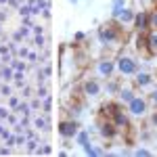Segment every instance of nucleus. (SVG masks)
Masks as SVG:
<instances>
[{
	"mask_svg": "<svg viewBox=\"0 0 157 157\" xmlns=\"http://www.w3.org/2000/svg\"><path fill=\"white\" fill-rule=\"evenodd\" d=\"M121 25L117 21H113V23H107L103 25V27H98V42L101 44H105V46H111V44H117L121 40Z\"/></svg>",
	"mask_w": 157,
	"mask_h": 157,
	"instance_id": "obj_1",
	"label": "nucleus"
},
{
	"mask_svg": "<svg viewBox=\"0 0 157 157\" xmlns=\"http://www.w3.org/2000/svg\"><path fill=\"white\" fill-rule=\"evenodd\" d=\"M115 71L120 73V75H134V73L138 71V61L134 59L132 55L121 52L120 57L115 59Z\"/></svg>",
	"mask_w": 157,
	"mask_h": 157,
	"instance_id": "obj_2",
	"label": "nucleus"
},
{
	"mask_svg": "<svg viewBox=\"0 0 157 157\" xmlns=\"http://www.w3.org/2000/svg\"><path fill=\"white\" fill-rule=\"evenodd\" d=\"M126 109H128V113H130L132 117H145L147 111H149V101L136 94V97L126 105Z\"/></svg>",
	"mask_w": 157,
	"mask_h": 157,
	"instance_id": "obj_3",
	"label": "nucleus"
},
{
	"mask_svg": "<svg viewBox=\"0 0 157 157\" xmlns=\"http://www.w3.org/2000/svg\"><path fill=\"white\" fill-rule=\"evenodd\" d=\"M111 17H113V21H117V23L124 27V25L134 23L136 13H134L132 9H128V6H121V9H113V11H111Z\"/></svg>",
	"mask_w": 157,
	"mask_h": 157,
	"instance_id": "obj_4",
	"label": "nucleus"
},
{
	"mask_svg": "<svg viewBox=\"0 0 157 157\" xmlns=\"http://www.w3.org/2000/svg\"><path fill=\"white\" fill-rule=\"evenodd\" d=\"M57 132L63 136V138H75V134L80 132V126L75 120H63L57 128Z\"/></svg>",
	"mask_w": 157,
	"mask_h": 157,
	"instance_id": "obj_5",
	"label": "nucleus"
},
{
	"mask_svg": "<svg viewBox=\"0 0 157 157\" xmlns=\"http://www.w3.org/2000/svg\"><path fill=\"white\" fill-rule=\"evenodd\" d=\"M109 120L113 121V124H115V126H117V128H120V130H128V128H130V120H128V111H124V107H117L115 109V111H113V113H111V115H109Z\"/></svg>",
	"mask_w": 157,
	"mask_h": 157,
	"instance_id": "obj_6",
	"label": "nucleus"
},
{
	"mask_svg": "<svg viewBox=\"0 0 157 157\" xmlns=\"http://www.w3.org/2000/svg\"><path fill=\"white\" fill-rule=\"evenodd\" d=\"M98 132H101V136L103 138H107V140H113L117 134H120V128L113 124V121L109 120H101V124H98Z\"/></svg>",
	"mask_w": 157,
	"mask_h": 157,
	"instance_id": "obj_7",
	"label": "nucleus"
},
{
	"mask_svg": "<svg viewBox=\"0 0 157 157\" xmlns=\"http://www.w3.org/2000/svg\"><path fill=\"white\" fill-rule=\"evenodd\" d=\"M149 11H138L136 13V17H134V27H136V32H140V34H147L149 29H151V21H149Z\"/></svg>",
	"mask_w": 157,
	"mask_h": 157,
	"instance_id": "obj_8",
	"label": "nucleus"
},
{
	"mask_svg": "<svg viewBox=\"0 0 157 157\" xmlns=\"http://www.w3.org/2000/svg\"><path fill=\"white\" fill-rule=\"evenodd\" d=\"M115 71V61L113 59H101L97 63V73L101 75V78H111V73Z\"/></svg>",
	"mask_w": 157,
	"mask_h": 157,
	"instance_id": "obj_9",
	"label": "nucleus"
},
{
	"mask_svg": "<svg viewBox=\"0 0 157 157\" xmlns=\"http://www.w3.org/2000/svg\"><path fill=\"white\" fill-rule=\"evenodd\" d=\"M82 92H84L86 97L94 98L101 94V84H98V80H94V78H88L84 84H82Z\"/></svg>",
	"mask_w": 157,
	"mask_h": 157,
	"instance_id": "obj_10",
	"label": "nucleus"
},
{
	"mask_svg": "<svg viewBox=\"0 0 157 157\" xmlns=\"http://www.w3.org/2000/svg\"><path fill=\"white\" fill-rule=\"evenodd\" d=\"M145 40H147V55L157 57V29H149L145 34Z\"/></svg>",
	"mask_w": 157,
	"mask_h": 157,
	"instance_id": "obj_11",
	"label": "nucleus"
},
{
	"mask_svg": "<svg viewBox=\"0 0 157 157\" xmlns=\"http://www.w3.org/2000/svg\"><path fill=\"white\" fill-rule=\"evenodd\" d=\"M134 86H138V88L153 86V75L147 73V71H136V73H134Z\"/></svg>",
	"mask_w": 157,
	"mask_h": 157,
	"instance_id": "obj_12",
	"label": "nucleus"
},
{
	"mask_svg": "<svg viewBox=\"0 0 157 157\" xmlns=\"http://www.w3.org/2000/svg\"><path fill=\"white\" fill-rule=\"evenodd\" d=\"M117 97H120V103H121V105H128V103H130V101L136 97V92H134L130 86H126V88L121 86L120 90H117Z\"/></svg>",
	"mask_w": 157,
	"mask_h": 157,
	"instance_id": "obj_13",
	"label": "nucleus"
},
{
	"mask_svg": "<svg viewBox=\"0 0 157 157\" xmlns=\"http://www.w3.org/2000/svg\"><path fill=\"white\" fill-rule=\"evenodd\" d=\"M75 140H78L80 145L84 147V145H88V143H90V136H88V132H86V130H82V132L75 134Z\"/></svg>",
	"mask_w": 157,
	"mask_h": 157,
	"instance_id": "obj_14",
	"label": "nucleus"
},
{
	"mask_svg": "<svg viewBox=\"0 0 157 157\" xmlns=\"http://www.w3.org/2000/svg\"><path fill=\"white\" fill-rule=\"evenodd\" d=\"M0 75H2L6 82H9V80H13V78H15V73H13V67H4V69L0 71Z\"/></svg>",
	"mask_w": 157,
	"mask_h": 157,
	"instance_id": "obj_15",
	"label": "nucleus"
},
{
	"mask_svg": "<svg viewBox=\"0 0 157 157\" xmlns=\"http://www.w3.org/2000/svg\"><path fill=\"white\" fill-rule=\"evenodd\" d=\"M84 153H86V155H101V151H98V149H94L90 143H88V145H84Z\"/></svg>",
	"mask_w": 157,
	"mask_h": 157,
	"instance_id": "obj_16",
	"label": "nucleus"
},
{
	"mask_svg": "<svg viewBox=\"0 0 157 157\" xmlns=\"http://www.w3.org/2000/svg\"><path fill=\"white\" fill-rule=\"evenodd\" d=\"M19 13H21V17L34 15V6H27V4H23V6H19Z\"/></svg>",
	"mask_w": 157,
	"mask_h": 157,
	"instance_id": "obj_17",
	"label": "nucleus"
},
{
	"mask_svg": "<svg viewBox=\"0 0 157 157\" xmlns=\"http://www.w3.org/2000/svg\"><path fill=\"white\" fill-rule=\"evenodd\" d=\"M134 155H136V157H149V155H151V151L145 149V147H138V149L134 151Z\"/></svg>",
	"mask_w": 157,
	"mask_h": 157,
	"instance_id": "obj_18",
	"label": "nucleus"
},
{
	"mask_svg": "<svg viewBox=\"0 0 157 157\" xmlns=\"http://www.w3.org/2000/svg\"><path fill=\"white\" fill-rule=\"evenodd\" d=\"M29 105H27V103H19V105H17V111H19V113H21V115H27V113H29Z\"/></svg>",
	"mask_w": 157,
	"mask_h": 157,
	"instance_id": "obj_19",
	"label": "nucleus"
},
{
	"mask_svg": "<svg viewBox=\"0 0 157 157\" xmlns=\"http://www.w3.org/2000/svg\"><path fill=\"white\" fill-rule=\"evenodd\" d=\"M149 21H151V29H157V9H155V11H151Z\"/></svg>",
	"mask_w": 157,
	"mask_h": 157,
	"instance_id": "obj_20",
	"label": "nucleus"
},
{
	"mask_svg": "<svg viewBox=\"0 0 157 157\" xmlns=\"http://www.w3.org/2000/svg\"><path fill=\"white\" fill-rule=\"evenodd\" d=\"M34 124H36V128H38V130H48V124H46V120H40V117H38V120L34 121Z\"/></svg>",
	"mask_w": 157,
	"mask_h": 157,
	"instance_id": "obj_21",
	"label": "nucleus"
},
{
	"mask_svg": "<svg viewBox=\"0 0 157 157\" xmlns=\"http://www.w3.org/2000/svg\"><path fill=\"white\" fill-rule=\"evenodd\" d=\"M149 101H151V103H153V105L157 107V86L153 88V90H151V94H149Z\"/></svg>",
	"mask_w": 157,
	"mask_h": 157,
	"instance_id": "obj_22",
	"label": "nucleus"
},
{
	"mask_svg": "<svg viewBox=\"0 0 157 157\" xmlns=\"http://www.w3.org/2000/svg\"><path fill=\"white\" fill-rule=\"evenodd\" d=\"M13 69H15V71H25V63H21V61L13 63Z\"/></svg>",
	"mask_w": 157,
	"mask_h": 157,
	"instance_id": "obj_23",
	"label": "nucleus"
},
{
	"mask_svg": "<svg viewBox=\"0 0 157 157\" xmlns=\"http://www.w3.org/2000/svg\"><path fill=\"white\" fill-rule=\"evenodd\" d=\"M121 6H126V0H113L111 4V9H121Z\"/></svg>",
	"mask_w": 157,
	"mask_h": 157,
	"instance_id": "obj_24",
	"label": "nucleus"
},
{
	"mask_svg": "<svg viewBox=\"0 0 157 157\" xmlns=\"http://www.w3.org/2000/svg\"><path fill=\"white\" fill-rule=\"evenodd\" d=\"M27 151H29V153H32V151H38V143L36 140H29V143H27Z\"/></svg>",
	"mask_w": 157,
	"mask_h": 157,
	"instance_id": "obj_25",
	"label": "nucleus"
},
{
	"mask_svg": "<svg viewBox=\"0 0 157 157\" xmlns=\"http://www.w3.org/2000/svg\"><path fill=\"white\" fill-rule=\"evenodd\" d=\"M0 94H2V97H11V88H9V86H2Z\"/></svg>",
	"mask_w": 157,
	"mask_h": 157,
	"instance_id": "obj_26",
	"label": "nucleus"
},
{
	"mask_svg": "<svg viewBox=\"0 0 157 157\" xmlns=\"http://www.w3.org/2000/svg\"><path fill=\"white\" fill-rule=\"evenodd\" d=\"M9 105H11V107H17V105H19V98H17V97H11V98H9Z\"/></svg>",
	"mask_w": 157,
	"mask_h": 157,
	"instance_id": "obj_27",
	"label": "nucleus"
},
{
	"mask_svg": "<svg viewBox=\"0 0 157 157\" xmlns=\"http://www.w3.org/2000/svg\"><path fill=\"white\" fill-rule=\"evenodd\" d=\"M50 107H52V103H50V98H46V103H44V113H50Z\"/></svg>",
	"mask_w": 157,
	"mask_h": 157,
	"instance_id": "obj_28",
	"label": "nucleus"
},
{
	"mask_svg": "<svg viewBox=\"0 0 157 157\" xmlns=\"http://www.w3.org/2000/svg\"><path fill=\"white\" fill-rule=\"evenodd\" d=\"M36 44H38V46H42V44H44V38L40 36V34L36 36Z\"/></svg>",
	"mask_w": 157,
	"mask_h": 157,
	"instance_id": "obj_29",
	"label": "nucleus"
},
{
	"mask_svg": "<svg viewBox=\"0 0 157 157\" xmlns=\"http://www.w3.org/2000/svg\"><path fill=\"white\" fill-rule=\"evenodd\" d=\"M73 38H75V40H78V42H80V40H84V34H82V32H78V34H75V36H73Z\"/></svg>",
	"mask_w": 157,
	"mask_h": 157,
	"instance_id": "obj_30",
	"label": "nucleus"
},
{
	"mask_svg": "<svg viewBox=\"0 0 157 157\" xmlns=\"http://www.w3.org/2000/svg\"><path fill=\"white\" fill-rule=\"evenodd\" d=\"M151 124H153V126H157V111L151 115Z\"/></svg>",
	"mask_w": 157,
	"mask_h": 157,
	"instance_id": "obj_31",
	"label": "nucleus"
},
{
	"mask_svg": "<svg viewBox=\"0 0 157 157\" xmlns=\"http://www.w3.org/2000/svg\"><path fill=\"white\" fill-rule=\"evenodd\" d=\"M0 117H9V111L6 109H0Z\"/></svg>",
	"mask_w": 157,
	"mask_h": 157,
	"instance_id": "obj_32",
	"label": "nucleus"
},
{
	"mask_svg": "<svg viewBox=\"0 0 157 157\" xmlns=\"http://www.w3.org/2000/svg\"><path fill=\"white\" fill-rule=\"evenodd\" d=\"M9 4H11V6H17V0H9Z\"/></svg>",
	"mask_w": 157,
	"mask_h": 157,
	"instance_id": "obj_33",
	"label": "nucleus"
},
{
	"mask_svg": "<svg viewBox=\"0 0 157 157\" xmlns=\"http://www.w3.org/2000/svg\"><path fill=\"white\" fill-rule=\"evenodd\" d=\"M71 2H73V4H75V2H78V0H71Z\"/></svg>",
	"mask_w": 157,
	"mask_h": 157,
	"instance_id": "obj_34",
	"label": "nucleus"
}]
</instances>
